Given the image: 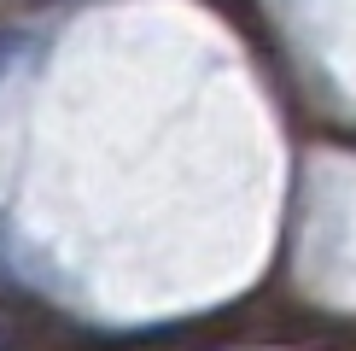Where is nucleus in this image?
I'll return each instance as SVG.
<instances>
[{"mask_svg":"<svg viewBox=\"0 0 356 351\" xmlns=\"http://www.w3.org/2000/svg\"><path fill=\"white\" fill-rule=\"evenodd\" d=\"M0 345H6V334H0Z\"/></svg>","mask_w":356,"mask_h":351,"instance_id":"obj_1","label":"nucleus"}]
</instances>
